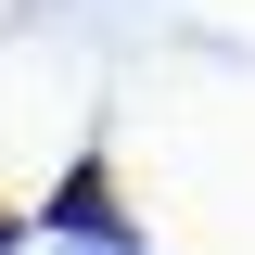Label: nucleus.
<instances>
[{
    "label": "nucleus",
    "instance_id": "obj_1",
    "mask_svg": "<svg viewBox=\"0 0 255 255\" xmlns=\"http://www.w3.org/2000/svg\"><path fill=\"white\" fill-rule=\"evenodd\" d=\"M51 217L77 230V243H115V230H128V217H115V191H102V166H77V179H64V204H51Z\"/></svg>",
    "mask_w": 255,
    "mask_h": 255
},
{
    "label": "nucleus",
    "instance_id": "obj_2",
    "mask_svg": "<svg viewBox=\"0 0 255 255\" xmlns=\"http://www.w3.org/2000/svg\"><path fill=\"white\" fill-rule=\"evenodd\" d=\"M0 243H13V217H0Z\"/></svg>",
    "mask_w": 255,
    "mask_h": 255
}]
</instances>
